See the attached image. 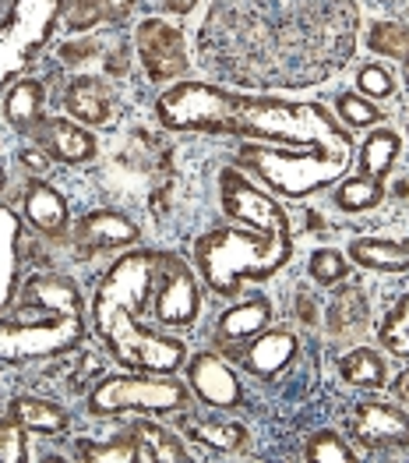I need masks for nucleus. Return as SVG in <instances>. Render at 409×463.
Returning <instances> with one entry per match:
<instances>
[{
    "instance_id": "f257e3e1",
    "label": "nucleus",
    "mask_w": 409,
    "mask_h": 463,
    "mask_svg": "<svg viewBox=\"0 0 409 463\" xmlns=\"http://www.w3.org/2000/svg\"><path fill=\"white\" fill-rule=\"evenodd\" d=\"M152 251H131L113 262L92 298V322L116 364L145 375H173L187 361L184 340H170L159 333H145L138 326V311L149 305L155 283Z\"/></svg>"
},
{
    "instance_id": "f03ea898",
    "label": "nucleus",
    "mask_w": 409,
    "mask_h": 463,
    "mask_svg": "<svg viewBox=\"0 0 409 463\" xmlns=\"http://www.w3.org/2000/svg\"><path fill=\"white\" fill-rule=\"evenodd\" d=\"M25 305L39 311L33 322L25 311L14 322H0V361H36L68 354L85 340V318L78 287L64 276H33L25 283Z\"/></svg>"
},
{
    "instance_id": "7ed1b4c3",
    "label": "nucleus",
    "mask_w": 409,
    "mask_h": 463,
    "mask_svg": "<svg viewBox=\"0 0 409 463\" xmlns=\"http://www.w3.org/2000/svg\"><path fill=\"white\" fill-rule=\"evenodd\" d=\"M293 259L290 233L255 231V227H223L194 244V262L205 276L209 290L219 298H233L244 283H261Z\"/></svg>"
},
{
    "instance_id": "20e7f679",
    "label": "nucleus",
    "mask_w": 409,
    "mask_h": 463,
    "mask_svg": "<svg viewBox=\"0 0 409 463\" xmlns=\"http://www.w3.org/2000/svg\"><path fill=\"white\" fill-rule=\"evenodd\" d=\"M233 135L290 146V149H318V146L353 149L349 131L321 103H286V99H268V96L261 99L244 96Z\"/></svg>"
},
{
    "instance_id": "39448f33",
    "label": "nucleus",
    "mask_w": 409,
    "mask_h": 463,
    "mask_svg": "<svg viewBox=\"0 0 409 463\" xmlns=\"http://www.w3.org/2000/svg\"><path fill=\"white\" fill-rule=\"evenodd\" d=\"M353 149H279V146H244L240 163L251 166L261 181L283 198H307L329 188L349 170Z\"/></svg>"
},
{
    "instance_id": "423d86ee",
    "label": "nucleus",
    "mask_w": 409,
    "mask_h": 463,
    "mask_svg": "<svg viewBox=\"0 0 409 463\" xmlns=\"http://www.w3.org/2000/svg\"><path fill=\"white\" fill-rule=\"evenodd\" d=\"M244 96L229 92L223 85H205V81H181L166 89L155 99V117L170 131H233L240 117Z\"/></svg>"
},
{
    "instance_id": "0eeeda50",
    "label": "nucleus",
    "mask_w": 409,
    "mask_h": 463,
    "mask_svg": "<svg viewBox=\"0 0 409 463\" xmlns=\"http://www.w3.org/2000/svg\"><path fill=\"white\" fill-rule=\"evenodd\" d=\"M71 0H14L0 22V89L18 78L50 43L57 18Z\"/></svg>"
},
{
    "instance_id": "6e6552de",
    "label": "nucleus",
    "mask_w": 409,
    "mask_h": 463,
    "mask_svg": "<svg viewBox=\"0 0 409 463\" xmlns=\"http://www.w3.org/2000/svg\"><path fill=\"white\" fill-rule=\"evenodd\" d=\"M191 403L187 386L177 379H152L145 372L138 375H113L103 379L88 396L92 414H120V411H149V414H173Z\"/></svg>"
},
{
    "instance_id": "1a4fd4ad",
    "label": "nucleus",
    "mask_w": 409,
    "mask_h": 463,
    "mask_svg": "<svg viewBox=\"0 0 409 463\" xmlns=\"http://www.w3.org/2000/svg\"><path fill=\"white\" fill-rule=\"evenodd\" d=\"M201 298L194 272L187 269L177 255H159L155 259V283H152V315L163 326L187 329L198 322Z\"/></svg>"
},
{
    "instance_id": "9d476101",
    "label": "nucleus",
    "mask_w": 409,
    "mask_h": 463,
    "mask_svg": "<svg viewBox=\"0 0 409 463\" xmlns=\"http://www.w3.org/2000/svg\"><path fill=\"white\" fill-rule=\"evenodd\" d=\"M219 198H223L226 216L233 223L255 227V231H272V233H290V216L283 213V205L265 194L258 184H251L240 170L226 166L219 174Z\"/></svg>"
},
{
    "instance_id": "9b49d317",
    "label": "nucleus",
    "mask_w": 409,
    "mask_h": 463,
    "mask_svg": "<svg viewBox=\"0 0 409 463\" xmlns=\"http://www.w3.org/2000/svg\"><path fill=\"white\" fill-rule=\"evenodd\" d=\"M138 43V57L145 64L152 81H170V78L184 75L187 71V50L181 29H173L163 18H145L135 33Z\"/></svg>"
},
{
    "instance_id": "f8f14e48",
    "label": "nucleus",
    "mask_w": 409,
    "mask_h": 463,
    "mask_svg": "<svg viewBox=\"0 0 409 463\" xmlns=\"http://www.w3.org/2000/svg\"><path fill=\"white\" fill-rule=\"evenodd\" d=\"M353 435L364 449H406L409 446V414L392 403H360L353 411Z\"/></svg>"
},
{
    "instance_id": "ddd939ff",
    "label": "nucleus",
    "mask_w": 409,
    "mask_h": 463,
    "mask_svg": "<svg viewBox=\"0 0 409 463\" xmlns=\"http://www.w3.org/2000/svg\"><path fill=\"white\" fill-rule=\"evenodd\" d=\"M131 244H138V227L124 213L99 209V213H88L75 223L78 259L96 255V251H120V248H131Z\"/></svg>"
},
{
    "instance_id": "4468645a",
    "label": "nucleus",
    "mask_w": 409,
    "mask_h": 463,
    "mask_svg": "<svg viewBox=\"0 0 409 463\" xmlns=\"http://www.w3.org/2000/svg\"><path fill=\"white\" fill-rule=\"evenodd\" d=\"M187 383L198 392L201 403L209 407H233L240 403V383L233 375V368L223 357H216L212 350H201L187 361Z\"/></svg>"
},
{
    "instance_id": "2eb2a0df",
    "label": "nucleus",
    "mask_w": 409,
    "mask_h": 463,
    "mask_svg": "<svg viewBox=\"0 0 409 463\" xmlns=\"http://www.w3.org/2000/svg\"><path fill=\"white\" fill-rule=\"evenodd\" d=\"M33 135H36V146H42L60 163H88L96 156V138L68 117H42Z\"/></svg>"
},
{
    "instance_id": "dca6fc26",
    "label": "nucleus",
    "mask_w": 409,
    "mask_h": 463,
    "mask_svg": "<svg viewBox=\"0 0 409 463\" xmlns=\"http://www.w3.org/2000/svg\"><path fill=\"white\" fill-rule=\"evenodd\" d=\"M64 110L92 128H107L113 120V96L99 78H75L64 92Z\"/></svg>"
},
{
    "instance_id": "f3484780",
    "label": "nucleus",
    "mask_w": 409,
    "mask_h": 463,
    "mask_svg": "<svg viewBox=\"0 0 409 463\" xmlns=\"http://www.w3.org/2000/svg\"><path fill=\"white\" fill-rule=\"evenodd\" d=\"M22 209H25V220L46 237H60L68 231V202L60 198V192H53L50 184L33 181L25 194H22Z\"/></svg>"
},
{
    "instance_id": "a211bd4d",
    "label": "nucleus",
    "mask_w": 409,
    "mask_h": 463,
    "mask_svg": "<svg viewBox=\"0 0 409 463\" xmlns=\"http://www.w3.org/2000/svg\"><path fill=\"white\" fill-rule=\"evenodd\" d=\"M325 322H329V333H332L335 340H342V336H346V340L360 336V333L367 329V322H371L367 294H364L357 283H346V287L332 298Z\"/></svg>"
},
{
    "instance_id": "6ab92c4d",
    "label": "nucleus",
    "mask_w": 409,
    "mask_h": 463,
    "mask_svg": "<svg viewBox=\"0 0 409 463\" xmlns=\"http://www.w3.org/2000/svg\"><path fill=\"white\" fill-rule=\"evenodd\" d=\"M297 354V336L290 329H275V333H258V340L244 350V368L258 379H272L279 368L290 364V357Z\"/></svg>"
},
{
    "instance_id": "aec40b11",
    "label": "nucleus",
    "mask_w": 409,
    "mask_h": 463,
    "mask_svg": "<svg viewBox=\"0 0 409 463\" xmlns=\"http://www.w3.org/2000/svg\"><path fill=\"white\" fill-rule=\"evenodd\" d=\"M22 223L18 216L0 205V311L18 294V269H22Z\"/></svg>"
},
{
    "instance_id": "412c9836",
    "label": "nucleus",
    "mask_w": 409,
    "mask_h": 463,
    "mask_svg": "<svg viewBox=\"0 0 409 463\" xmlns=\"http://www.w3.org/2000/svg\"><path fill=\"white\" fill-rule=\"evenodd\" d=\"M127 439L138 446V460H149V463H184L191 460L184 449V442L170 431V428L155 425V421H131V428H127Z\"/></svg>"
},
{
    "instance_id": "4be33fe9",
    "label": "nucleus",
    "mask_w": 409,
    "mask_h": 463,
    "mask_svg": "<svg viewBox=\"0 0 409 463\" xmlns=\"http://www.w3.org/2000/svg\"><path fill=\"white\" fill-rule=\"evenodd\" d=\"M349 259L364 269L406 272L409 269V237L406 241H381V237H357L349 244Z\"/></svg>"
},
{
    "instance_id": "5701e85b",
    "label": "nucleus",
    "mask_w": 409,
    "mask_h": 463,
    "mask_svg": "<svg viewBox=\"0 0 409 463\" xmlns=\"http://www.w3.org/2000/svg\"><path fill=\"white\" fill-rule=\"evenodd\" d=\"M42 96H46L42 81H36V78H22V81L4 96L7 124H11L14 131L33 135V131L39 128V120H42Z\"/></svg>"
},
{
    "instance_id": "b1692460",
    "label": "nucleus",
    "mask_w": 409,
    "mask_h": 463,
    "mask_svg": "<svg viewBox=\"0 0 409 463\" xmlns=\"http://www.w3.org/2000/svg\"><path fill=\"white\" fill-rule=\"evenodd\" d=\"M272 318V305L265 298H247L240 305H233L229 311H223L219 318V340L223 344H240V340H251L258 336L261 329L268 326Z\"/></svg>"
},
{
    "instance_id": "393cba45",
    "label": "nucleus",
    "mask_w": 409,
    "mask_h": 463,
    "mask_svg": "<svg viewBox=\"0 0 409 463\" xmlns=\"http://www.w3.org/2000/svg\"><path fill=\"white\" fill-rule=\"evenodd\" d=\"M7 414L25 431H36V435H57L68 428V411L39 396H14L7 403Z\"/></svg>"
},
{
    "instance_id": "a878e982",
    "label": "nucleus",
    "mask_w": 409,
    "mask_h": 463,
    "mask_svg": "<svg viewBox=\"0 0 409 463\" xmlns=\"http://www.w3.org/2000/svg\"><path fill=\"white\" fill-rule=\"evenodd\" d=\"M187 431L219 453H240L247 446V428L240 421H226V418H191Z\"/></svg>"
},
{
    "instance_id": "bb28decb",
    "label": "nucleus",
    "mask_w": 409,
    "mask_h": 463,
    "mask_svg": "<svg viewBox=\"0 0 409 463\" xmlns=\"http://www.w3.org/2000/svg\"><path fill=\"white\" fill-rule=\"evenodd\" d=\"M399 135L395 131H388V128H377L371 131L367 138H364V146H360V170H364V177H374V181H381L388 170H392V163H395V156H399Z\"/></svg>"
},
{
    "instance_id": "cd10ccee",
    "label": "nucleus",
    "mask_w": 409,
    "mask_h": 463,
    "mask_svg": "<svg viewBox=\"0 0 409 463\" xmlns=\"http://www.w3.org/2000/svg\"><path fill=\"white\" fill-rule=\"evenodd\" d=\"M339 375H342L349 386L377 389L385 383V357L374 354L371 347L349 350V354H342V361H339Z\"/></svg>"
},
{
    "instance_id": "c85d7f7f",
    "label": "nucleus",
    "mask_w": 409,
    "mask_h": 463,
    "mask_svg": "<svg viewBox=\"0 0 409 463\" xmlns=\"http://www.w3.org/2000/svg\"><path fill=\"white\" fill-rule=\"evenodd\" d=\"M377 344L395 357H409V290L385 315V322L377 329Z\"/></svg>"
},
{
    "instance_id": "c756f323",
    "label": "nucleus",
    "mask_w": 409,
    "mask_h": 463,
    "mask_svg": "<svg viewBox=\"0 0 409 463\" xmlns=\"http://www.w3.org/2000/svg\"><path fill=\"white\" fill-rule=\"evenodd\" d=\"M381 198H385V188L374 177H346L335 188V205L346 209V213H367Z\"/></svg>"
},
{
    "instance_id": "7c9ffc66",
    "label": "nucleus",
    "mask_w": 409,
    "mask_h": 463,
    "mask_svg": "<svg viewBox=\"0 0 409 463\" xmlns=\"http://www.w3.org/2000/svg\"><path fill=\"white\" fill-rule=\"evenodd\" d=\"M367 46H371L377 57H392V61H406L409 57V29L395 25V22H377L367 36Z\"/></svg>"
},
{
    "instance_id": "2f4dec72",
    "label": "nucleus",
    "mask_w": 409,
    "mask_h": 463,
    "mask_svg": "<svg viewBox=\"0 0 409 463\" xmlns=\"http://www.w3.org/2000/svg\"><path fill=\"white\" fill-rule=\"evenodd\" d=\"M311 276H314L318 287H335V283H342V279L349 276V266H346L342 251H335V248H318V251L311 255Z\"/></svg>"
},
{
    "instance_id": "473e14b6",
    "label": "nucleus",
    "mask_w": 409,
    "mask_h": 463,
    "mask_svg": "<svg viewBox=\"0 0 409 463\" xmlns=\"http://www.w3.org/2000/svg\"><path fill=\"white\" fill-rule=\"evenodd\" d=\"M307 460L314 463H353L357 453L335 435V431H318L311 442H307Z\"/></svg>"
},
{
    "instance_id": "72a5a7b5",
    "label": "nucleus",
    "mask_w": 409,
    "mask_h": 463,
    "mask_svg": "<svg viewBox=\"0 0 409 463\" xmlns=\"http://www.w3.org/2000/svg\"><path fill=\"white\" fill-rule=\"evenodd\" d=\"M335 110H339V117H342L349 128H371V124H377V120L385 117L367 96H353V92H342V96L335 99Z\"/></svg>"
},
{
    "instance_id": "f704fd0d",
    "label": "nucleus",
    "mask_w": 409,
    "mask_h": 463,
    "mask_svg": "<svg viewBox=\"0 0 409 463\" xmlns=\"http://www.w3.org/2000/svg\"><path fill=\"white\" fill-rule=\"evenodd\" d=\"M81 460L92 463H135L138 446L131 439H113V442H88L81 446Z\"/></svg>"
},
{
    "instance_id": "c9c22d12",
    "label": "nucleus",
    "mask_w": 409,
    "mask_h": 463,
    "mask_svg": "<svg viewBox=\"0 0 409 463\" xmlns=\"http://www.w3.org/2000/svg\"><path fill=\"white\" fill-rule=\"evenodd\" d=\"M107 18V4L103 0H71L68 4V29L71 33H88Z\"/></svg>"
},
{
    "instance_id": "e433bc0d",
    "label": "nucleus",
    "mask_w": 409,
    "mask_h": 463,
    "mask_svg": "<svg viewBox=\"0 0 409 463\" xmlns=\"http://www.w3.org/2000/svg\"><path fill=\"white\" fill-rule=\"evenodd\" d=\"M22 460H25V428L7 414V418H0V463Z\"/></svg>"
},
{
    "instance_id": "4c0bfd02",
    "label": "nucleus",
    "mask_w": 409,
    "mask_h": 463,
    "mask_svg": "<svg viewBox=\"0 0 409 463\" xmlns=\"http://www.w3.org/2000/svg\"><path fill=\"white\" fill-rule=\"evenodd\" d=\"M357 85H360V92H364L367 99H388V96L395 92V81H392V75H388L385 68H377V64H371V68H360Z\"/></svg>"
},
{
    "instance_id": "58836bf2",
    "label": "nucleus",
    "mask_w": 409,
    "mask_h": 463,
    "mask_svg": "<svg viewBox=\"0 0 409 463\" xmlns=\"http://www.w3.org/2000/svg\"><path fill=\"white\" fill-rule=\"evenodd\" d=\"M46 156L50 153H46L42 146H29V149H22V163H25L33 174H42V170L50 166V159H46Z\"/></svg>"
},
{
    "instance_id": "ea45409f",
    "label": "nucleus",
    "mask_w": 409,
    "mask_h": 463,
    "mask_svg": "<svg viewBox=\"0 0 409 463\" xmlns=\"http://www.w3.org/2000/svg\"><path fill=\"white\" fill-rule=\"evenodd\" d=\"M103 4H107V18H113V22L124 18V14L135 7V0H103Z\"/></svg>"
},
{
    "instance_id": "a19ab883",
    "label": "nucleus",
    "mask_w": 409,
    "mask_h": 463,
    "mask_svg": "<svg viewBox=\"0 0 409 463\" xmlns=\"http://www.w3.org/2000/svg\"><path fill=\"white\" fill-rule=\"evenodd\" d=\"M297 308H300V322H307V326L318 322V315L311 308V298H307V294H297Z\"/></svg>"
},
{
    "instance_id": "79ce46f5",
    "label": "nucleus",
    "mask_w": 409,
    "mask_h": 463,
    "mask_svg": "<svg viewBox=\"0 0 409 463\" xmlns=\"http://www.w3.org/2000/svg\"><path fill=\"white\" fill-rule=\"evenodd\" d=\"M392 392H395V400H399V403H406V407H409V368L399 375V379H395Z\"/></svg>"
},
{
    "instance_id": "37998d69",
    "label": "nucleus",
    "mask_w": 409,
    "mask_h": 463,
    "mask_svg": "<svg viewBox=\"0 0 409 463\" xmlns=\"http://www.w3.org/2000/svg\"><path fill=\"white\" fill-rule=\"evenodd\" d=\"M163 4H166L173 14H191V11L198 7V0H163Z\"/></svg>"
},
{
    "instance_id": "c03bdc74",
    "label": "nucleus",
    "mask_w": 409,
    "mask_h": 463,
    "mask_svg": "<svg viewBox=\"0 0 409 463\" xmlns=\"http://www.w3.org/2000/svg\"><path fill=\"white\" fill-rule=\"evenodd\" d=\"M403 71H406V81H409V57L403 61Z\"/></svg>"
},
{
    "instance_id": "a18cd8bd",
    "label": "nucleus",
    "mask_w": 409,
    "mask_h": 463,
    "mask_svg": "<svg viewBox=\"0 0 409 463\" xmlns=\"http://www.w3.org/2000/svg\"><path fill=\"white\" fill-rule=\"evenodd\" d=\"M0 188H4V170H0Z\"/></svg>"
}]
</instances>
